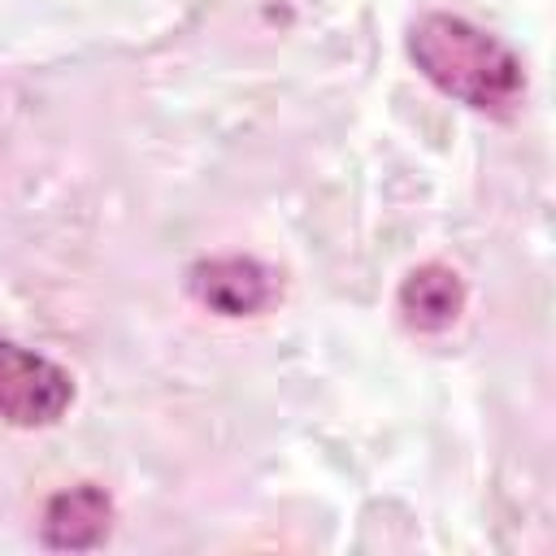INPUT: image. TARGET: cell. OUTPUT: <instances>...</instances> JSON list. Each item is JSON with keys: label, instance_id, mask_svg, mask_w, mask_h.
I'll return each instance as SVG.
<instances>
[{"label": "cell", "instance_id": "obj_1", "mask_svg": "<svg viewBox=\"0 0 556 556\" xmlns=\"http://www.w3.org/2000/svg\"><path fill=\"white\" fill-rule=\"evenodd\" d=\"M408 56L421 70V78H430L443 96L482 113L513 109L526 87L513 48L456 13L417 17L408 26Z\"/></svg>", "mask_w": 556, "mask_h": 556}, {"label": "cell", "instance_id": "obj_2", "mask_svg": "<svg viewBox=\"0 0 556 556\" xmlns=\"http://www.w3.org/2000/svg\"><path fill=\"white\" fill-rule=\"evenodd\" d=\"M70 404H74V378L56 361L0 334V421L35 430L61 421Z\"/></svg>", "mask_w": 556, "mask_h": 556}, {"label": "cell", "instance_id": "obj_3", "mask_svg": "<svg viewBox=\"0 0 556 556\" xmlns=\"http://www.w3.org/2000/svg\"><path fill=\"white\" fill-rule=\"evenodd\" d=\"M109 521H113V504L100 486L83 482V486H70L61 495L48 500L43 508V543L48 547H61V552H87L96 543H104L109 534Z\"/></svg>", "mask_w": 556, "mask_h": 556}, {"label": "cell", "instance_id": "obj_4", "mask_svg": "<svg viewBox=\"0 0 556 556\" xmlns=\"http://www.w3.org/2000/svg\"><path fill=\"white\" fill-rule=\"evenodd\" d=\"M191 291L226 317H248L269 300V274L248 256H217L191 269Z\"/></svg>", "mask_w": 556, "mask_h": 556}, {"label": "cell", "instance_id": "obj_5", "mask_svg": "<svg viewBox=\"0 0 556 556\" xmlns=\"http://www.w3.org/2000/svg\"><path fill=\"white\" fill-rule=\"evenodd\" d=\"M400 308L417 330H443L465 308V287L447 265H421L400 287Z\"/></svg>", "mask_w": 556, "mask_h": 556}]
</instances>
